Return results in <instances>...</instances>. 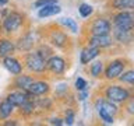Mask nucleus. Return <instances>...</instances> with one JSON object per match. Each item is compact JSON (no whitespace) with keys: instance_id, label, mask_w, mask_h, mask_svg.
<instances>
[{"instance_id":"obj_5","label":"nucleus","mask_w":134,"mask_h":126,"mask_svg":"<svg viewBox=\"0 0 134 126\" xmlns=\"http://www.w3.org/2000/svg\"><path fill=\"white\" fill-rule=\"evenodd\" d=\"M112 27L121 29H134V11L133 10H121L115 11L110 15Z\"/></svg>"},{"instance_id":"obj_3","label":"nucleus","mask_w":134,"mask_h":126,"mask_svg":"<svg viewBox=\"0 0 134 126\" xmlns=\"http://www.w3.org/2000/svg\"><path fill=\"white\" fill-rule=\"evenodd\" d=\"M24 21H25V15L20 11H8L7 15L3 17V23H2V28L3 31L11 35L17 31H20L21 27L24 25Z\"/></svg>"},{"instance_id":"obj_29","label":"nucleus","mask_w":134,"mask_h":126,"mask_svg":"<svg viewBox=\"0 0 134 126\" xmlns=\"http://www.w3.org/2000/svg\"><path fill=\"white\" fill-rule=\"evenodd\" d=\"M74 88L77 91H82V90H88V81L84 77H77L74 83Z\"/></svg>"},{"instance_id":"obj_27","label":"nucleus","mask_w":134,"mask_h":126,"mask_svg":"<svg viewBox=\"0 0 134 126\" xmlns=\"http://www.w3.org/2000/svg\"><path fill=\"white\" fill-rule=\"evenodd\" d=\"M63 120H64V125L67 126H71L74 125V120H75V111L73 108H67L64 111V118H63Z\"/></svg>"},{"instance_id":"obj_6","label":"nucleus","mask_w":134,"mask_h":126,"mask_svg":"<svg viewBox=\"0 0 134 126\" xmlns=\"http://www.w3.org/2000/svg\"><path fill=\"white\" fill-rule=\"evenodd\" d=\"M88 34L90 35H105L112 34V23L108 17H96L88 25Z\"/></svg>"},{"instance_id":"obj_19","label":"nucleus","mask_w":134,"mask_h":126,"mask_svg":"<svg viewBox=\"0 0 134 126\" xmlns=\"http://www.w3.org/2000/svg\"><path fill=\"white\" fill-rule=\"evenodd\" d=\"M109 7L113 11H121V10L134 11V0H109Z\"/></svg>"},{"instance_id":"obj_14","label":"nucleus","mask_w":134,"mask_h":126,"mask_svg":"<svg viewBox=\"0 0 134 126\" xmlns=\"http://www.w3.org/2000/svg\"><path fill=\"white\" fill-rule=\"evenodd\" d=\"M35 77L31 74H25V73H20L14 76V80H13V88L15 90H21V91H28L29 86L34 83Z\"/></svg>"},{"instance_id":"obj_11","label":"nucleus","mask_w":134,"mask_h":126,"mask_svg":"<svg viewBox=\"0 0 134 126\" xmlns=\"http://www.w3.org/2000/svg\"><path fill=\"white\" fill-rule=\"evenodd\" d=\"M2 65L4 66V69H6L11 76H17V74L23 73V70H24L23 62H21L20 59H17L14 55L3 57L2 59Z\"/></svg>"},{"instance_id":"obj_26","label":"nucleus","mask_w":134,"mask_h":126,"mask_svg":"<svg viewBox=\"0 0 134 126\" xmlns=\"http://www.w3.org/2000/svg\"><path fill=\"white\" fill-rule=\"evenodd\" d=\"M35 50H36V52L39 53L43 59H46V60H48V59L53 55V49L50 48V46H49L48 44H41V45L35 49Z\"/></svg>"},{"instance_id":"obj_24","label":"nucleus","mask_w":134,"mask_h":126,"mask_svg":"<svg viewBox=\"0 0 134 126\" xmlns=\"http://www.w3.org/2000/svg\"><path fill=\"white\" fill-rule=\"evenodd\" d=\"M60 24L64 28H67V31L77 34L78 32V24L75 23V20H73L71 17H64V18H60Z\"/></svg>"},{"instance_id":"obj_18","label":"nucleus","mask_w":134,"mask_h":126,"mask_svg":"<svg viewBox=\"0 0 134 126\" xmlns=\"http://www.w3.org/2000/svg\"><path fill=\"white\" fill-rule=\"evenodd\" d=\"M15 111V105L8 101L7 98H4L3 101H0V120H7Z\"/></svg>"},{"instance_id":"obj_15","label":"nucleus","mask_w":134,"mask_h":126,"mask_svg":"<svg viewBox=\"0 0 134 126\" xmlns=\"http://www.w3.org/2000/svg\"><path fill=\"white\" fill-rule=\"evenodd\" d=\"M99 55H100L99 48L87 45L85 48H82L81 52H80V63H81V65H90V63L92 60H95Z\"/></svg>"},{"instance_id":"obj_22","label":"nucleus","mask_w":134,"mask_h":126,"mask_svg":"<svg viewBox=\"0 0 134 126\" xmlns=\"http://www.w3.org/2000/svg\"><path fill=\"white\" fill-rule=\"evenodd\" d=\"M117 81L120 84H124V86L134 87V69H126L123 73L117 77Z\"/></svg>"},{"instance_id":"obj_32","label":"nucleus","mask_w":134,"mask_h":126,"mask_svg":"<svg viewBox=\"0 0 134 126\" xmlns=\"http://www.w3.org/2000/svg\"><path fill=\"white\" fill-rule=\"evenodd\" d=\"M49 123L50 125H56V126H62L64 125V120H63V118H59V116H53L49 119Z\"/></svg>"},{"instance_id":"obj_25","label":"nucleus","mask_w":134,"mask_h":126,"mask_svg":"<svg viewBox=\"0 0 134 126\" xmlns=\"http://www.w3.org/2000/svg\"><path fill=\"white\" fill-rule=\"evenodd\" d=\"M78 14L82 17V18H90V17L94 14V7L88 3H81L78 6Z\"/></svg>"},{"instance_id":"obj_21","label":"nucleus","mask_w":134,"mask_h":126,"mask_svg":"<svg viewBox=\"0 0 134 126\" xmlns=\"http://www.w3.org/2000/svg\"><path fill=\"white\" fill-rule=\"evenodd\" d=\"M103 70H105V63L102 60H92L90 63V74L94 78L103 77Z\"/></svg>"},{"instance_id":"obj_23","label":"nucleus","mask_w":134,"mask_h":126,"mask_svg":"<svg viewBox=\"0 0 134 126\" xmlns=\"http://www.w3.org/2000/svg\"><path fill=\"white\" fill-rule=\"evenodd\" d=\"M95 111H96V113H98L99 119L102 120V123H105V125H113V123H115V119H116V118L113 116L112 113H109L106 109L98 107V108H95Z\"/></svg>"},{"instance_id":"obj_36","label":"nucleus","mask_w":134,"mask_h":126,"mask_svg":"<svg viewBox=\"0 0 134 126\" xmlns=\"http://www.w3.org/2000/svg\"><path fill=\"white\" fill-rule=\"evenodd\" d=\"M131 125H134V122H133V123H131Z\"/></svg>"},{"instance_id":"obj_1","label":"nucleus","mask_w":134,"mask_h":126,"mask_svg":"<svg viewBox=\"0 0 134 126\" xmlns=\"http://www.w3.org/2000/svg\"><path fill=\"white\" fill-rule=\"evenodd\" d=\"M133 95H134V87L129 88L120 83H110L103 88V97L117 105H123Z\"/></svg>"},{"instance_id":"obj_7","label":"nucleus","mask_w":134,"mask_h":126,"mask_svg":"<svg viewBox=\"0 0 134 126\" xmlns=\"http://www.w3.org/2000/svg\"><path fill=\"white\" fill-rule=\"evenodd\" d=\"M67 62L64 57L59 56V55H52L48 60H46V70L50 71L54 76H62L64 74V71L67 70Z\"/></svg>"},{"instance_id":"obj_16","label":"nucleus","mask_w":134,"mask_h":126,"mask_svg":"<svg viewBox=\"0 0 134 126\" xmlns=\"http://www.w3.org/2000/svg\"><path fill=\"white\" fill-rule=\"evenodd\" d=\"M6 98L8 101H11V102L15 105V108H18L20 105H23L24 102H27L29 98H34V97H31L27 91H21V90H15L14 88L13 91L8 92Z\"/></svg>"},{"instance_id":"obj_34","label":"nucleus","mask_w":134,"mask_h":126,"mask_svg":"<svg viewBox=\"0 0 134 126\" xmlns=\"http://www.w3.org/2000/svg\"><path fill=\"white\" fill-rule=\"evenodd\" d=\"M17 123H18V122H17L15 119H13L11 122H10V120H8V122H3V125H4V126H10V125H17Z\"/></svg>"},{"instance_id":"obj_35","label":"nucleus","mask_w":134,"mask_h":126,"mask_svg":"<svg viewBox=\"0 0 134 126\" xmlns=\"http://www.w3.org/2000/svg\"><path fill=\"white\" fill-rule=\"evenodd\" d=\"M6 4H8V0H0V7L6 6Z\"/></svg>"},{"instance_id":"obj_31","label":"nucleus","mask_w":134,"mask_h":126,"mask_svg":"<svg viewBox=\"0 0 134 126\" xmlns=\"http://www.w3.org/2000/svg\"><path fill=\"white\" fill-rule=\"evenodd\" d=\"M69 86H67L66 83H63V84H60L57 88H56V94L57 95H66L67 92H69V88H67Z\"/></svg>"},{"instance_id":"obj_20","label":"nucleus","mask_w":134,"mask_h":126,"mask_svg":"<svg viewBox=\"0 0 134 126\" xmlns=\"http://www.w3.org/2000/svg\"><path fill=\"white\" fill-rule=\"evenodd\" d=\"M60 13H62V7L59 6V3L57 4H49V6L38 8V17L39 18H48V17L60 14Z\"/></svg>"},{"instance_id":"obj_9","label":"nucleus","mask_w":134,"mask_h":126,"mask_svg":"<svg viewBox=\"0 0 134 126\" xmlns=\"http://www.w3.org/2000/svg\"><path fill=\"white\" fill-rule=\"evenodd\" d=\"M87 45L95 46V48L109 49L115 46V39H113L112 34H105V35H90L87 39Z\"/></svg>"},{"instance_id":"obj_10","label":"nucleus","mask_w":134,"mask_h":126,"mask_svg":"<svg viewBox=\"0 0 134 126\" xmlns=\"http://www.w3.org/2000/svg\"><path fill=\"white\" fill-rule=\"evenodd\" d=\"M48 39L50 42V45L54 46L57 49H66L67 45L70 42V38L66 32L60 31V29H53V31L49 32V36Z\"/></svg>"},{"instance_id":"obj_12","label":"nucleus","mask_w":134,"mask_h":126,"mask_svg":"<svg viewBox=\"0 0 134 126\" xmlns=\"http://www.w3.org/2000/svg\"><path fill=\"white\" fill-rule=\"evenodd\" d=\"M35 36H34V34L31 31H27L24 32L23 35L18 38V41L15 42V48L17 50H20V52H24L27 53L29 50H32L35 48Z\"/></svg>"},{"instance_id":"obj_28","label":"nucleus","mask_w":134,"mask_h":126,"mask_svg":"<svg viewBox=\"0 0 134 126\" xmlns=\"http://www.w3.org/2000/svg\"><path fill=\"white\" fill-rule=\"evenodd\" d=\"M123 111L130 116H134V95L130 97V98L123 104Z\"/></svg>"},{"instance_id":"obj_33","label":"nucleus","mask_w":134,"mask_h":126,"mask_svg":"<svg viewBox=\"0 0 134 126\" xmlns=\"http://www.w3.org/2000/svg\"><path fill=\"white\" fill-rule=\"evenodd\" d=\"M88 97H90V91L88 90H82V91H78V101H81V102H84Z\"/></svg>"},{"instance_id":"obj_8","label":"nucleus","mask_w":134,"mask_h":126,"mask_svg":"<svg viewBox=\"0 0 134 126\" xmlns=\"http://www.w3.org/2000/svg\"><path fill=\"white\" fill-rule=\"evenodd\" d=\"M112 36L115 44L120 46H130L134 44V29H121L112 27Z\"/></svg>"},{"instance_id":"obj_30","label":"nucleus","mask_w":134,"mask_h":126,"mask_svg":"<svg viewBox=\"0 0 134 126\" xmlns=\"http://www.w3.org/2000/svg\"><path fill=\"white\" fill-rule=\"evenodd\" d=\"M59 0H35L32 3V8H41V7H45V6H49V4H57Z\"/></svg>"},{"instance_id":"obj_17","label":"nucleus","mask_w":134,"mask_h":126,"mask_svg":"<svg viewBox=\"0 0 134 126\" xmlns=\"http://www.w3.org/2000/svg\"><path fill=\"white\" fill-rule=\"evenodd\" d=\"M15 50V41H13L11 38H0V59L11 56Z\"/></svg>"},{"instance_id":"obj_13","label":"nucleus","mask_w":134,"mask_h":126,"mask_svg":"<svg viewBox=\"0 0 134 126\" xmlns=\"http://www.w3.org/2000/svg\"><path fill=\"white\" fill-rule=\"evenodd\" d=\"M50 91V84L49 81H46V80H34V83L29 86L28 88V94L31 97H43V95H48Z\"/></svg>"},{"instance_id":"obj_2","label":"nucleus","mask_w":134,"mask_h":126,"mask_svg":"<svg viewBox=\"0 0 134 126\" xmlns=\"http://www.w3.org/2000/svg\"><path fill=\"white\" fill-rule=\"evenodd\" d=\"M24 67L29 73L42 74L46 70V59H43L36 50H29L24 55Z\"/></svg>"},{"instance_id":"obj_4","label":"nucleus","mask_w":134,"mask_h":126,"mask_svg":"<svg viewBox=\"0 0 134 126\" xmlns=\"http://www.w3.org/2000/svg\"><path fill=\"white\" fill-rule=\"evenodd\" d=\"M127 65H129V60L124 57H116V59L109 60L108 65L105 66V70H103V78L106 81H115L126 70Z\"/></svg>"}]
</instances>
